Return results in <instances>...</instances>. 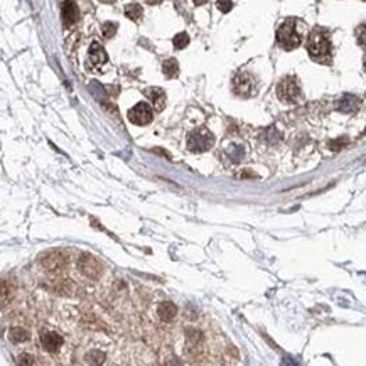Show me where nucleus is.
<instances>
[{"label": "nucleus", "mask_w": 366, "mask_h": 366, "mask_svg": "<svg viewBox=\"0 0 366 366\" xmlns=\"http://www.w3.org/2000/svg\"><path fill=\"white\" fill-rule=\"evenodd\" d=\"M307 51L314 61L317 63H329L331 61V41L326 31L314 29L309 35L307 41Z\"/></svg>", "instance_id": "obj_1"}, {"label": "nucleus", "mask_w": 366, "mask_h": 366, "mask_svg": "<svg viewBox=\"0 0 366 366\" xmlns=\"http://www.w3.org/2000/svg\"><path fill=\"white\" fill-rule=\"evenodd\" d=\"M277 42H279L280 48L287 49V51L299 48L302 42V35L299 34V31H297L296 19H287L285 22L279 27V31H277Z\"/></svg>", "instance_id": "obj_2"}, {"label": "nucleus", "mask_w": 366, "mask_h": 366, "mask_svg": "<svg viewBox=\"0 0 366 366\" xmlns=\"http://www.w3.org/2000/svg\"><path fill=\"white\" fill-rule=\"evenodd\" d=\"M215 145V137L209 132L208 129L201 127V129H196L194 132L189 133L187 137V149L194 154H201V152H206Z\"/></svg>", "instance_id": "obj_3"}, {"label": "nucleus", "mask_w": 366, "mask_h": 366, "mask_svg": "<svg viewBox=\"0 0 366 366\" xmlns=\"http://www.w3.org/2000/svg\"><path fill=\"white\" fill-rule=\"evenodd\" d=\"M277 95L282 101L285 103H296L300 100V86L299 81L292 76L283 78L277 86Z\"/></svg>", "instance_id": "obj_4"}, {"label": "nucleus", "mask_w": 366, "mask_h": 366, "mask_svg": "<svg viewBox=\"0 0 366 366\" xmlns=\"http://www.w3.org/2000/svg\"><path fill=\"white\" fill-rule=\"evenodd\" d=\"M78 268L83 275H86L88 279H100L103 273V266L93 255L83 253L78 258Z\"/></svg>", "instance_id": "obj_5"}, {"label": "nucleus", "mask_w": 366, "mask_h": 366, "mask_svg": "<svg viewBox=\"0 0 366 366\" xmlns=\"http://www.w3.org/2000/svg\"><path fill=\"white\" fill-rule=\"evenodd\" d=\"M154 118V112H152L149 103H137L132 110H129V120L135 125H149Z\"/></svg>", "instance_id": "obj_6"}, {"label": "nucleus", "mask_w": 366, "mask_h": 366, "mask_svg": "<svg viewBox=\"0 0 366 366\" xmlns=\"http://www.w3.org/2000/svg\"><path fill=\"white\" fill-rule=\"evenodd\" d=\"M41 265L48 272H59V270L65 268L66 257L61 251H49V253H44L41 257Z\"/></svg>", "instance_id": "obj_7"}, {"label": "nucleus", "mask_w": 366, "mask_h": 366, "mask_svg": "<svg viewBox=\"0 0 366 366\" xmlns=\"http://www.w3.org/2000/svg\"><path fill=\"white\" fill-rule=\"evenodd\" d=\"M41 344L48 353H58L63 346V337L59 336L56 331H51V329H42L41 334Z\"/></svg>", "instance_id": "obj_8"}, {"label": "nucleus", "mask_w": 366, "mask_h": 366, "mask_svg": "<svg viewBox=\"0 0 366 366\" xmlns=\"http://www.w3.org/2000/svg\"><path fill=\"white\" fill-rule=\"evenodd\" d=\"M234 90L241 97H250L255 91V81L248 73H241L234 78Z\"/></svg>", "instance_id": "obj_9"}, {"label": "nucleus", "mask_w": 366, "mask_h": 366, "mask_svg": "<svg viewBox=\"0 0 366 366\" xmlns=\"http://www.w3.org/2000/svg\"><path fill=\"white\" fill-rule=\"evenodd\" d=\"M106 61H108V58H106L105 49L98 42H93L90 48V54H88V67L90 69H97V67L105 65Z\"/></svg>", "instance_id": "obj_10"}, {"label": "nucleus", "mask_w": 366, "mask_h": 366, "mask_svg": "<svg viewBox=\"0 0 366 366\" xmlns=\"http://www.w3.org/2000/svg\"><path fill=\"white\" fill-rule=\"evenodd\" d=\"M145 95H147V98L152 101V106H154V110H157V112H162L166 106V91L162 90V88H149V90H145Z\"/></svg>", "instance_id": "obj_11"}, {"label": "nucleus", "mask_w": 366, "mask_h": 366, "mask_svg": "<svg viewBox=\"0 0 366 366\" xmlns=\"http://www.w3.org/2000/svg\"><path fill=\"white\" fill-rule=\"evenodd\" d=\"M63 20H65V26H73L78 20V9L73 0H66L63 5Z\"/></svg>", "instance_id": "obj_12"}, {"label": "nucleus", "mask_w": 366, "mask_h": 366, "mask_svg": "<svg viewBox=\"0 0 366 366\" xmlns=\"http://www.w3.org/2000/svg\"><path fill=\"white\" fill-rule=\"evenodd\" d=\"M157 314L164 322H170L174 317H176L177 307L172 304V302H162V304H159V307H157Z\"/></svg>", "instance_id": "obj_13"}, {"label": "nucleus", "mask_w": 366, "mask_h": 366, "mask_svg": "<svg viewBox=\"0 0 366 366\" xmlns=\"http://www.w3.org/2000/svg\"><path fill=\"white\" fill-rule=\"evenodd\" d=\"M358 106H360V100L354 97H351V95H348V97H344L343 100L339 101V105H337V108L341 110V112H356Z\"/></svg>", "instance_id": "obj_14"}, {"label": "nucleus", "mask_w": 366, "mask_h": 366, "mask_svg": "<svg viewBox=\"0 0 366 366\" xmlns=\"http://www.w3.org/2000/svg\"><path fill=\"white\" fill-rule=\"evenodd\" d=\"M162 71H164L166 78H177L179 76V65L174 58L166 59L164 65H162Z\"/></svg>", "instance_id": "obj_15"}, {"label": "nucleus", "mask_w": 366, "mask_h": 366, "mask_svg": "<svg viewBox=\"0 0 366 366\" xmlns=\"http://www.w3.org/2000/svg\"><path fill=\"white\" fill-rule=\"evenodd\" d=\"M9 339L12 341L14 344L24 343V341H27V339H29V333H27L26 329L14 328V329H10V333H9Z\"/></svg>", "instance_id": "obj_16"}, {"label": "nucleus", "mask_w": 366, "mask_h": 366, "mask_svg": "<svg viewBox=\"0 0 366 366\" xmlns=\"http://www.w3.org/2000/svg\"><path fill=\"white\" fill-rule=\"evenodd\" d=\"M125 16L129 17L130 20H138L144 16V9H142L138 3H129V5L125 7Z\"/></svg>", "instance_id": "obj_17"}, {"label": "nucleus", "mask_w": 366, "mask_h": 366, "mask_svg": "<svg viewBox=\"0 0 366 366\" xmlns=\"http://www.w3.org/2000/svg\"><path fill=\"white\" fill-rule=\"evenodd\" d=\"M172 44H174V48H176V49L187 48V44H189V35H187L186 33L176 34V35H174V39H172Z\"/></svg>", "instance_id": "obj_18"}, {"label": "nucleus", "mask_w": 366, "mask_h": 366, "mask_svg": "<svg viewBox=\"0 0 366 366\" xmlns=\"http://www.w3.org/2000/svg\"><path fill=\"white\" fill-rule=\"evenodd\" d=\"M86 361L90 365H101L105 361V353H101V351H90L86 354Z\"/></svg>", "instance_id": "obj_19"}, {"label": "nucleus", "mask_w": 366, "mask_h": 366, "mask_svg": "<svg viewBox=\"0 0 366 366\" xmlns=\"http://www.w3.org/2000/svg\"><path fill=\"white\" fill-rule=\"evenodd\" d=\"M101 34H103V37L112 39L113 35L116 34V24H113V22H105V24L101 26Z\"/></svg>", "instance_id": "obj_20"}, {"label": "nucleus", "mask_w": 366, "mask_h": 366, "mask_svg": "<svg viewBox=\"0 0 366 366\" xmlns=\"http://www.w3.org/2000/svg\"><path fill=\"white\" fill-rule=\"evenodd\" d=\"M228 154H230V157H232L233 162H240L241 159H243V150H241V147H236V145H232Z\"/></svg>", "instance_id": "obj_21"}, {"label": "nucleus", "mask_w": 366, "mask_h": 366, "mask_svg": "<svg viewBox=\"0 0 366 366\" xmlns=\"http://www.w3.org/2000/svg\"><path fill=\"white\" fill-rule=\"evenodd\" d=\"M356 39H358V44L366 48V24H363V26H360L356 29Z\"/></svg>", "instance_id": "obj_22"}, {"label": "nucleus", "mask_w": 366, "mask_h": 366, "mask_svg": "<svg viewBox=\"0 0 366 366\" xmlns=\"http://www.w3.org/2000/svg\"><path fill=\"white\" fill-rule=\"evenodd\" d=\"M17 363L19 365H34L35 360L33 356H29V354H20V356L17 358Z\"/></svg>", "instance_id": "obj_23"}, {"label": "nucleus", "mask_w": 366, "mask_h": 366, "mask_svg": "<svg viewBox=\"0 0 366 366\" xmlns=\"http://www.w3.org/2000/svg\"><path fill=\"white\" fill-rule=\"evenodd\" d=\"M233 7V3L230 2V0H219L218 2V9L221 10V12H230Z\"/></svg>", "instance_id": "obj_24"}, {"label": "nucleus", "mask_w": 366, "mask_h": 366, "mask_svg": "<svg viewBox=\"0 0 366 366\" xmlns=\"http://www.w3.org/2000/svg\"><path fill=\"white\" fill-rule=\"evenodd\" d=\"M334 142H336V144H331V149H333V150H339V149L343 147V145L348 144V140L344 142V138H341V140H334Z\"/></svg>", "instance_id": "obj_25"}, {"label": "nucleus", "mask_w": 366, "mask_h": 366, "mask_svg": "<svg viewBox=\"0 0 366 366\" xmlns=\"http://www.w3.org/2000/svg\"><path fill=\"white\" fill-rule=\"evenodd\" d=\"M149 5H157V3H162V0H145Z\"/></svg>", "instance_id": "obj_26"}, {"label": "nucleus", "mask_w": 366, "mask_h": 366, "mask_svg": "<svg viewBox=\"0 0 366 366\" xmlns=\"http://www.w3.org/2000/svg\"><path fill=\"white\" fill-rule=\"evenodd\" d=\"M206 2H208V0H194V3H196V5H202V3H206Z\"/></svg>", "instance_id": "obj_27"}, {"label": "nucleus", "mask_w": 366, "mask_h": 366, "mask_svg": "<svg viewBox=\"0 0 366 366\" xmlns=\"http://www.w3.org/2000/svg\"><path fill=\"white\" fill-rule=\"evenodd\" d=\"M101 2H105V3H112L113 0H101Z\"/></svg>", "instance_id": "obj_28"}, {"label": "nucleus", "mask_w": 366, "mask_h": 366, "mask_svg": "<svg viewBox=\"0 0 366 366\" xmlns=\"http://www.w3.org/2000/svg\"><path fill=\"white\" fill-rule=\"evenodd\" d=\"M365 69H366V58H365Z\"/></svg>", "instance_id": "obj_29"}, {"label": "nucleus", "mask_w": 366, "mask_h": 366, "mask_svg": "<svg viewBox=\"0 0 366 366\" xmlns=\"http://www.w3.org/2000/svg\"><path fill=\"white\" fill-rule=\"evenodd\" d=\"M365 133H366V130H365Z\"/></svg>", "instance_id": "obj_30"}]
</instances>
